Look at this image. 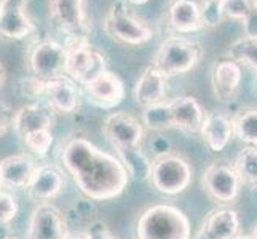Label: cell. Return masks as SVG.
Listing matches in <instances>:
<instances>
[{
  "mask_svg": "<svg viewBox=\"0 0 257 239\" xmlns=\"http://www.w3.org/2000/svg\"><path fill=\"white\" fill-rule=\"evenodd\" d=\"M118 159L130 177H135L138 180H147L150 177V169H152V161L143 152V148H133V150H120Z\"/></svg>",
  "mask_w": 257,
  "mask_h": 239,
  "instance_id": "cell-24",
  "label": "cell"
},
{
  "mask_svg": "<svg viewBox=\"0 0 257 239\" xmlns=\"http://www.w3.org/2000/svg\"><path fill=\"white\" fill-rule=\"evenodd\" d=\"M64 183V174L58 166L42 164L35 167V172L26 190L32 201L48 202L61 193Z\"/></svg>",
  "mask_w": 257,
  "mask_h": 239,
  "instance_id": "cell-17",
  "label": "cell"
},
{
  "mask_svg": "<svg viewBox=\"0 0 257 239\" xmlns=\"http://www.w3.org/2000/svg\"><path fill=\"white\" fill-rule=\"evenodd\" d=\"M168 109L171 113L173 128L185 132H200L203 120H205V112L195 97H174L173 101H168Z\"/></svg>",
  "mask_w": 257,
  "mask_h": 239,
  "instance_id": "cell-20",
  "label": "cell"
},
{
  "mask_svg": "<svg viewBox=\"0 0 257 239\" xmlns=\"http://www.w3.org/2000/svg\"><path fill=\"white\" fill-rule=\"evenodd\" d=\"M255 0H219V10L227 20L243 21L252 10Z\"/></svg>",
  "mask_w": 257,
  "mask_h": 239,
  "instance_id": "cell-30",
  "label": "cell"
},
{
  "mask_svg": "<svg viewBox=\"0 0 257 239\" xmlns=\"http://www.w3.org/2000/svg\"><path fill=\"white\" fill-rule=\"evenodd\" d=\"M85 234L86 239H117V236L112 233V229L104 222H101V220H96V222L88 226Z\"/></svg>",
  "mask_w": 257,
  "mask_h": 239,
  "instance_id": "cell-33",
  "label": "cell"
},
{
  "mask_svg": "<svg viewBox=\"0 0 257 239\" xmlns=\"http://www.w3.org/2000/svg\"><path fill=\"white\" fill-rule=\"evenodd\" d=\"M233 239H254L252 236H249V234H236Z\"/></svg>",
  "mask_w": 257,
  "mask_h": 239,
  "instance_id": "cell-39",
  "label": "cell"
},
{
  "mask_svg": "<svg viewBox=\"0 0 257 239\" xmlns=\"http://www.w3.org/2000/svg\"><path fill=\"white\" fill-rule=\"evenodd\" d=\"M4 188V185H2V182H0V190H2Z\"/></svg>",
  "mask_w": 257,
  "mask_h": 239,
  "instance_id": "cell-43",
  "label": "cell"
},
{
  "mask_svg": "<svg viewBox=\"0 0 257 239\" xmlns=\"http://www.w3.org/2000/svg\"><path fill=\"white\" fill-rule=\"evenodd\" d=\"M203 56V48L198 42L184 37L166 39L158 47L152 64L166 78L184 75L197 67Z\"/></svg>",
  "mask_w": 257,
  "mask_h": 239,
  "instance_id": "cell-3",
  "label": "cell"
},
{
  "mask_svg": "<svg viewBox=\"0 0 257 239\" xmlns=\"http://www.w3.org/2000/svg\"><path fill=\"white\" fill-rule=\"evenodd\" d=\"M228 58L257 72V37H241L228 48Z\"/></svg>",
  "mask_w": 257,
  "mask_h": 239,
  "instance_id": "cell-27",
  "label": "cell"
},
{
  "mask_svg": "<svg viewBox=\"0 0 257 239\" xmlns=\"http://www.w3.org/2000/svg\"><path fill=\"white\" fill-rule=\"evenodd\" d=\"M5 239H18V237H15V236H12V234H8V236H7Z\"/></svg>",
  "mask_w": 257,
  "mask_h": 239,
  "instance_id": "cell-41",
  "label": "cell"
},
{
  "mask_svg": "<svg viewBox=\"0 0 257 239\" xmlns=\"http://www.w3.org/2000/svg\"><path fill=\"white\" fill-rule=\"evenodd\" d=\"M252 237L254 239H257V225L254 226V229H252Z\"/></svg>",
  "mask_w": 257,
  "mask_h": 239,
  "instance_id": "cell-40",
  "label": "cell"
},
{
  "mask_svg": "<svg viewBox=\"0 0 257 239\" xmlns=\"http://www.w3.org/2000/svg\"><path fill=\"white\" fill-rule=\"evenodd\" d=\"M82 88L86 99L99 109H113L125 99V85L121 78L110 70H104Z\"/></svg>",
  "mask_w": 257,
  "mask_h": 239,
  "instance_id": "cell-14",
  "label": "cell"
},
{
  "mask_svg": "<svg viewBox=\"0 0 257 239\" xmlns=\"http://www.w3.org/2000/svg\"><path fill=\"white\" fill-rule=\"evenodd\" d=\"M18 201L7 188L0 190V223L8 225L18 215Z\"/></svg>",
  "mask_w": 257,
  "mask_h": 239,
  "instance_id": "cell-31",
  "label": "cell"
},
{
  "mask_svg": "<svg viewBox=\"0 0 257 239\" xmlns=\"http://www.w3.org/2000/svg\"><path fill=\"white\" fill-rule=\"evenodd\" d=\"M170 26L181 34L198 32L205 28L201 8L195 0H176L168 10Z\"/></svg>",
  "mask_w": 257,
  "mask_h": 239,
  "instance_id": "cell-23",
  "label": "cell"
},
{
  "mask_svg": "<svg viewBox=\"0 0 257 239\" xmlns=\"http://www.w3.org/2000/svg\"><path fill=\"white\" fill-rule=\"evenodd\" d=\"M192 174V166L187 159L176 153H165L152 161L149 180L157 191L174 196L189 188Z\"/></svg>",
  "mask_w": 257,
  "mask_h": 239,
  "instance_id": "cell-5",
  "label": "cell"
},
{
  "mask_svg": "<svg viewBox=\"0 0 257 239\" xmlns=\"http://www.w3.org/2000/svg\"><path fill=\"white\" fill-rule=\"evenodd\" d=\"M102 129L104 136L107 137V140L115 147L117 152L141 148L146 136L143 123L126 112L110 113L105 118Z\"/></svg>",
  "mask_w": 257,
  "mask_h": 239,
  "instance_id": "cell-9",
  "label": "cell"
},
{
  "mask_svg": "<svg viewBox=\"0 0 257 239\" xmlns=\"http://www.w3.org/2000/svg\"><path fill=\"white\" fill-rule=\"evenodd\" d=\"M102 28L109 39L135 47L147 43L154 37L150 26L136 15H133L123 2L115 4L110 8L104 18Z\"/></svg>",
  "mask_w": 257,
  "mask_h": 239,
  "instance_id": "cell-6",
  "label": "cell"
},
{
  "mask_svg": "<svg viewBox=\"0 0 257 239\" xmlns=\"http://www.w3.org/2000/svg\"><path fill=\"white\" fill-rule=\"evenodd\" d=\"M64 239H86V234L85 233H75V234H66Z\"/></svg>",
  "mask_w": 257,
  "mask_h": 239,
  "instance_id": "cell-37",
  "label": "cell"
},
{
  "mask_svg": "<svg viewBox=\"0 0 257 239\" xmlns=\"http://www.w3.org/2000/svg\"><path fill=\"white\" fill-rule=\"evenodd\" d=\"M190 220L170 204H157L141 214L136 226L138 239H190Z\"/></svg>",
  "mask_w": 257,
  "mask_h": 239,
  "instance_id": "cell-2",
  "label": "cell"
},
{
  "mask_svg": "<svg viewBox=\"0 0 257 239\" xmlns=\"http://www.w3.org/2000/svg\"><path fill=\"white\" fill-rule=\"evenodd\" d=\"M13 117H15V112L10 105L0 104V137H4L7 134V131L12 128Z\"/></svg>",
  "mask_w": 257,
  "mask_h": 239,
  "instance_id": "cell-34",
  "label": "cell"
},
{
  "mask_svg": "<svg viewBox=\"0 0 257 239\" xmlns=\"http://www.w3.org/2000/svg\"><path fill=\"white\" fill-rule=\"evenodd\" d=\"M56 113H74L80 107V90L69 77L61 75L51 80H42L40 96Z\"/></svg>",
  "mask_w": 257,
  "mask_h": 239,
  "instance_id": "cell-12",
  "label": "cell"
},
{
  "mask_svg": "<svg viewBox=\"0 0 257 239\" xmlns=\"http://www.w3.org/2000/svg\"><path fill=\"white\" fill-rule=\"evenodd\" d=\"M55 123H56V112L47 102L35 101L15 112L12 126L21 139L26 134H31V132L35 131L53 129Z\"/></svg>",
  "mask_w": 257,
  "mask_h": 239,
  "instance_id": "cell-16",
  "label": "cell"
},
{
  "mask_svg": "<svg viewBox=\"0 0 257 239\" xmlns=\"http://www.w3.org/2000/svg\"><path fill=\"white\" fill-rule=\"evenodd\" d=\"M21 142L31 153L37 155V156H47L48 152L51 150V145H53V132H51V129L35 131V132H31V134H26L24 137H21Z\"/></svg>",
  "mask_w": 257,
  "mask_h": 239,
  "instance_id": "cell-29",
  "label": "cell"
},
{
  "mask_svg": "<svg viewBox=\"0 0 257 239\" xmlns=\"http://www.w3.org/2000/svg\"><path fill=\"white\" fill-rule=\"evenodd\" d=\"M233 167L243 183L249 187H257V147H244L236 155Z\"/></svg>",
  "mask_w": 257,
  "mask_h": 239,
  "instance_id": "cell-26",
  "label": "cell"
},
{
  "mask_svg": "<svg viewBox=\"0 0 257 239\" xmlns=\"http://www.w3.org/2000/svg\"><path fill=\"white\" fill-rule=\"evenodd\" d=\"M206 2H219V0H206Z\"/></svg>",
  "mask_w": 257,
  "mask_h": 239,
  "instance_id": "cell-42",
  "label": "cell"
},
{
  "mask_svg": "<svg viewBox=\"0 0 257 239\" xmlns=\"http://www.w3.org/2000/svg\"><path fill=\"white\" fill-rule=\"evenodd\" d=\"M233 134L247 145L257 147V109H243L232 118Z\"/></svg>",
  "mask_w": 257,
  "mask_h": 239,
  "instance_id": "cell-25",
  "label": "cell"
},
{
  "mask_svg": "<svg viewBox=\"0 0 257 239\" xmlns=\"http://www.w3.org/2000/svg\"><path fill=\"white\" fill-rule=\"evenodd\" d=\"M66 48V67L64 75L80 86L90 83L105 69V58L101 51L93 48L86 39H67Z\"/></svg>",
  "mask_w": 257,
  "mask_h": 239,
  "instance_id": "cell-4",
  "label": "cell"
},
{
  "mask_svg": "<svg viewBox=\"0 0 257 239\" xmlns=\"http://www.w3.org/2000/svg\"><path fill=\"white\" fill-rule=\"evenodd\" d=\"M66 234V217L55 204L40 202L32 210L26 239H64Z\"/></svg>",
  "mask_w": 257,
  "mask_h": 239,
  "instance_id": "cell-11",
  "label": "cell"
},
{
  "mask_svg": "<svg viewBox=\"0 0 257 239\" xmlns=\"http://www.w3.org/2000/svg\"><path fill=\"white\" fill-rule=\"evenodd\" d=\"M130 4H133V5H144V4H147L149 0H128Z\"/></svg>",
  "mask_w": 257,
  "mask_h": 239,
  "instance_id": "cell-38",
  "label": "cell"
},
{
  "mask_svg": "<svg viewBox=\"0 0 257 239\" xmlns=\"http://www.w3.org/2000/svg\"><path fill=\"white\" fill-rule=\"evenodd\" d=\"M200 8L203 16V24L208 26V28H217L222 23L224 16L219 10V2H206V0H203V7Z\"/></svg>",
  "mask_w": 257,
  "mask_h": 239,
  "instance_id": "cell-32",
  "label": "cell"
},
{
  "mask_svg": "<svg viewBox=\"0 0 257 239\" xmlns=\"http://www.w3.org/2000/svg\"><path fill=\"white\" fill-rule=\"evenodd\" d=\"M203 188L208 196L217 202H233L240 194L241 180L238 177L232 163L227 161H214L211 163L201 177Z\"/></svg>",
  "mask_w": 257,
  "mask_h": 239,
  "instance_id": "cell-8",
  "label": "cell"
},
{
  "mask_svg": "<svg viewBox=\"0 0 257 239\" xmlns=\"http://www.w3.org/2000/svg\"><path fill=\"white\" fill-rule=\"evenodd\" d=\"M200 134L212 152H222L235 136L232 118L227 117L222 112L205 113V120H203V125L200 128Z\"/></svg>",
  "mask_w": 257,
  "mask_h": 239,
  "instance_id": "cell-22",
  "label": "cell"
},
{
  "mask_svg": "<svg viewBox=\"0 0 257 239\" xmlns=\"http://www.w3.org/2000/svg\"><path fill=\"white\" fill-rule=\"evenodd\" d=\"M243 80L241 66L232 58H220L212 66L211 72V85L214 97L222 104L232 102L238 90H240Z\"/></svg>",
  "mask_w": 257,
  "mask_h": 239,
  "instance_id": "cell-15",
  "label": "cell"
},
{
  "mask_svg": "<svg viewBox=\"0 0 257 239\" xmlns=\"http://www.w3.org/2000/svg\"><path fill=\"white\" fill-rule=\"evenodd\" d=\"M5 78H7V70H5V66L0 63V86L5 83Z\"/></svg>",
  "mask_w": 257,
  "mask_h": 239,
  "instance_id": "cell-36",
  "label": "cell"
},
{
  "mask_svg": "<svg viewBox=\"0 0 257 239\" xmlns=\"http://www.w3.org/2000/svg\"><path fill=\"white\" fill-rule=\"evenodd\" d=\"M241 23H243L244 37H257V0L254 2V7L249 12V15Z\"/></svg>",
  "mask_w": 257,
  "mask_h": 239,
  "instance_id": "cell-35",
  "label": "cell"
},
{
  "mask_svg": "<svg viewBox=\"0 0 257 239\" xmlns=\"http://www.w3.org/2000/svg\"><path fill=\"white\" fill-rule=\"evenodd\" d=\"M61 163L88 199L109 201L125 191L130 175L121 161L85 137L74 136L61 150Z\"/></svg>",
  "mask_w": 257,
  "mask_h": 239,
  "instance_id": "cell-1",
  "label": "cell"
},
{
  "mask_svg": "<svg viewBox=\"0 0 257 239\" xmlns=\"http://www.w3.org/2000/svg\"><path fill=\"white\" fill-rule=\"evenodd\" d=\"M50 18L67 39H86L91 23L86 15V0H50Z\"/></svg>",
  "mask_w": 257,
  "mask_h": 239,
  "instance_id": "cell-7",
  "label": "cell"
},
{
  "mask_svg": "<svg viewBox=\"0 0 257 239\" xmlns=\"http://www.w3.org/2000/svg\"><path fill=\"white\" fill-rule=\"evenodd\" d=\"M31 0H0V37L23 40L35 32V24L28 15Z\"/></svg>",
  "mask_w": 257,
  "mask_h": 239,
  "instance_id": "cell-13",
  "label": "cell"
},
{
  "mask_svg": "<svg viewBox=\"0 0 257 239\" xmlns=\"http://www.w3.org/2000/svg\"><path fill=\"white\" fill-rule=\"evenodd\" d=\"M35 167V161L26 153L7 156L0 161V182L7 190H26Z\"/></svg>",
  "mask_w": 257,
  "mask_h": 239,
  "instance_id": "cell-19",
  "label": "cell"
},
{
  "mask_svg": "<svg viewBox=\"0 0 257 239\" xmlns=\"http://www.w3.org/2000/svg\"><path fill=\"white\" fill-rule=\"evenodd\" d=\"M143 125H146L149 129H154V131L171 129L173 128V123H171L170 109H168V102L163 101L160 104L150 105V107L144 109Z\"/></svg>",
  "mask_w": 257,
  "mask_h": 239,
  "instance_id": "cell-28",
  "label": "cell"
},
{
  "mask_svg": "<svg viewBox=\"0 0 257 239\" xmlns=\"http://www.w3.org/2000/svg\"><path fill=\"white\" fill-rule=\"evenodd\" d=\"M28 59L29 69L35 78L51 80L64 75L66 48L55 40H43L32 45Z\"/></svg>",
  "mask_w": 257,
  "mask_h": 239,
  "instance_id": "cell-10",
  "label": "cell"
},
{
  "mask_svg": "<svg viewBox=\"0 0 257 239\" xmlns=\"http://www.w3.org/2000/svg\"><path fill=\"white\" fill-rule=\"evenodd\" d=\"M166 77L162 75L154 66H149L141 74L139 80L135 86V101L143 109H147L150 105L160 104L166 97L168 82Z\"/></svg>",
  "mask_w": 257,
  "mask_h": 239,
  "instance_id": "cell-21",
  "label": "cell"
},
{
  "mask_svg": "<svg viewBox=\"0 0 257 239\" xmlns=\"http://www.w3.org/2000/svg\"><path fill=\"white\" fill-rule=\"evenodd\" d=\"M240 218L236 210L217 207L209 210L203 218L197 239H233L238 234Z\"/></svg>",
  "mask_w": 257,
  "mask_h": 239,
  "instance_id": "cell-18",
  "label": "cell"
}]
</instances>
